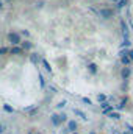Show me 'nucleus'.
Instances as JSON below:
<instances>
[]
</instances>
